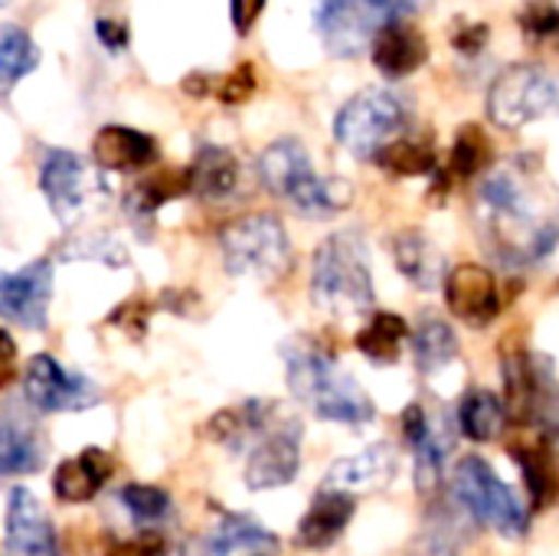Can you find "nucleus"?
I'll return each instance as SVG.
<instances>
[{
  "instance_id": "f257e3e1",
  "label": "nucleus",
  "mask_w": 559,
  "mask_h": 556,
  "mask_svg": "<svg viewBox=\"0 0 559 556\" xmlns=\"http://www.w3.org/2000/svg\"><path fill=\"white\" fill-rule=\"evenodd\" d=\"M285 354V377L295 400H301L314 416L344 426H364L373 419V403L364 387L344 374L331 354H324L311 341H288Z\"/></svg>"
},
{
  "instance_id": "f03ea898",
  "label": "nucleus",
  "mask_w": 559,
  "mask_h": 556,
  "mask_svg": "<svg viewBox=\"0 0 559 556\" xmlns=\"http://www.w3.org/2000/svg\"><path fill=\"white\" fill-rule=\"evenodd\" d=\"M259 177L275 197L288 200L298 213L314 216V220L334 216V213L347 210L354 200V187L347 180L318 177L305 144L295 138H282L262 151Z\"/></svg>"
},
{
  "instance_id": "7ed1b4c3",
  "label": "nucleus",
  "mask_w": 559,
  "mask_h": 556,
  "mask_svg": "<svg viewBox=\"0 0 559 556\" xmlns=\"http://www.w3.org/2000/svg\"><path fill=\"white\" fill-rule=\"evenodd\" d=\"M311 298L321 311L337 318H354L373 305L370 256L357 233L328 236L311 265Z\"/></svg>"
},
{
  "instance_id": "20e7f679",
  "label": "nucleus",
  "mask_w": 559,
  "mask_h": 556,
  "mask_svg": "<svg viewBox=\"0 0 559 556\" xmlns=\"http://www.w3.org/2000/svg\"><path fill=\"white\" fill-rule=\"evenodd\" d=\"M226 272L252 282H275L292 265V242L278 216L249 213L229 223L219 236Z\"/></svg>"
},
{
  "instance_id": "39448f33",
  "label": "nucleus",
  "mask_w": 559,
  "mask_h": 556,
  "mask_svg": "<svg viewBox=\"0 0 559 556\" xmlns=\"http://www.w3.org/2000/svg\"><path fill=\"white\" fill-rule=\"evenodd\" d=\"M429 0H318V26L331 52L357 56L370 39Z\"/></svg>"
},
{
  "instance_id": "423d86ee",
  "label": "nucleus",
  "mask_w": 559,
  "mask_h": 556,
  "mask_svg": "<svg viewBox=\"0 0 559 556\" xmlns=\"http://www.w3.org/2000/svg\"><path fill=\"white\" fill-rule=\"evenodd\" d=\"M455 498L468 508V514L478 524L495 528L501 537H524L527 534V511H524V505L495 475V469L485 459L468 456V459L459 462Z\"/></svg>"
},
{
  "instance_id": "0eeeda50",
  "label": "nucleus",
  "mask_w": 559,
  "mask_h": 556,
  "mask_svg": "<svg viewBox=\"0 0 559 556\" xmlns=\"http://www.w3.org/2000/svg\"><path fill=\"white\" fill-rule=\"evenodd\" d=\"M39 187L52 216L62 226H75L85 213H92L108 197V184L102 180V174H95L79 154L62 147H52L43 157Z\"/></svg>"
},
{
  "instance_id": "6e6552de",
  "label": "nucleus",
  "mask_w": 559,
  "mask_h": 556,
  "mask_svg": "<svg viewBox=\"0 0 559 556\" xmlns=\"http://www.w3.org/2000/svg\"><path fill=\"white\" fill-rule=\"evenodd\" d=\"M403 125H406V108L396 95L360 92L337 111L334 138L354 157H377Z\"/></svg>"
},
{
  "instance_id": "1a4fd4ad",
  "label": "nucleus",
  "mask_w": 559,
  "mask_h": 556,
  "mask_svg": "<svg viewBox=\"0 0 559 556\" xmlns=\"http://www.w3.org/2000/svg\"><path fill=\"white\" fill-rule=\"evenodd\" d=\"M559 108V88L534 66L504 69L488 92V115L498 128H524Z\"/></svg>"
},
{
  "instance_id": "9d476101",
  "label": "nucleus",
  "mask_w": 559,
  "mask_h": 556,
  "mask_svg": "<svg viewBox=\"0 0 559 556\" xmlns=\"http://www.w3.org/2000/svg\"><path fill=\"white\" fill-rule=\"evenodd\" d=\"M23 397L39 413H79L102 400L98 387L85 374L59 364L49 354H36L26 360Z\"/></svg>"
},
{
  "instance_id": "9b49d317",
  "label": "nucleus",
  "mask_w": 559,
  "mask_h": 556,
  "mask_svg": "<svg viewBox=\"0 0 559 556\" xmlns=\"http://www.w3.org/2000/svg\"><path fill=\"white\" fill-rule=\"evenodd\" d=\"M301 465V426L298 419H285L275 413V419L265 426V433L252 442L249 462H246V485L252 492H269L292 485Z\"/></svg>"
},
{
  "instance_id": "f8f14e48",
  "label": "nucleus",
  "mask_w": 559,
  "mask_h": 556,
  "mask_svg": "<svg viewBox=\"0 0 559 556\" xmlns=\"http://www.w3.org/2000/svg\"><path fill=\"white\" fill-rule=\"evenodd\" d=\"M52 301V262L36 259L16 272H0V318L26 331H43Z\"/></svg>"
},
{
  "instance_id": "ddd939ff",
  "label": "nucleus",
  "mask_w": 559,
  "mask_h": 556,
  "mask_svg": "<svg viewBox=\"0 0 559 556\" xmlns=\"http://www.w3.org/2000/svg\"><path fill=\"white\" fill-rule=\"evenodd\" d=\"M445 301H449V311L472 328L491 324L501 311V292H498L495 275L475 262L455 265L445 275Z\"/></svg>"
},
{
  "instance_id": "4468645a",
  "label": "nucleus",
  "mask_w": 559,
  "mask_h": 556,
  "mask_svg": "<svg viewBox=\"0 0 559 556\" xmlns=\"http://www.w3.org/2000/svg\"><path fill=\"white\" fill-rule=\"evenodd\" d=\"M7 551L13 556H59L56 528L26 488H13L7 501Z\"/></svg>"
},
{
  "instance_id": "2eb2a0df",
  "label": "nucleus",
  "mask_w": 559,
  "mask_h": 556,
  "mask_svg": "<svg viewBox=\"0 0 559 556\" xmlns=\"http://www.w3.org/2000/svg\"><path fill=\"white\" fill-rule=\"evenodd\" d=\"M393 472H396V452L390 446H370L360 456L334 462L331 472H328L324 488L328 492H344V495L377 492V488L393 482Z\"/></svg>"
},
{
  "instance_id": "dca6fc26",
  "label": "nucleus",
  "mask_w": 559,
  "mask_h": 556,
  "mask_svg": "<svg viewBox=\"0 0 559 556\" xmlns=\"http://www.w3.org/2000/svg\"><path fill=\"white\" fill-rule=\"evenodd\" d=\"M370 52H373V62L383 75L390 79H403L409 72H416L426 59H429V46H426V36L400 20V23H390L383 26L373 39H370Z\"/></svg>"
},
{
  "instance_id": "f3484780",
  "label": "nucleus",
  "mask_w": 559,
  "mask_h": 556,
  "mask_svg": "<svg viewBox=\"0 0 559 556\" xmlns=\"http://www.w3.org/2000/svg\"><path fill=\"white\" fill-rule=\"evenodd\" d=\"M108 478H111V459L92 446V449L59 462V469L52 475V492L62 505H85L105 488Z\"/></svg>"
},
{
  "instance_id": "a211bd4d",
  "label": "nucleus",
  "mask_w": 559,
  "mask_h": 556,
  "mask_svg": "<svg viewBox=\"0 0 559 556\" xmlns=\"http://www.w3.org/2000/svg\"><path fill=\"white\" fill-rule=\"evenodd\" d=\"M357 511V501L354 495H344V492H318V498L311 501L308 514L301 518L298 524V544L308 547V551H324L331 547L350 524Z\"/></svg>"
},
{
  "instance_id": "6ab92c4d",
  "label": "nucleus",
  "mask_w": 559,
  "mask_h": 556,
  "mask_svg": "<svg viewBox=\"0 0 559 556\" xmlns=\"http://www.w3.org/2000/svg\"><path fill=\"white\" fill-rule=\"evenodd\" d=\"M92 157L102 170H134L157 157V141L124 125H105L92 141Z\"/></svg>"
},
{
  "instance_id": "aec40b11",
  "label": "nucleus",
  "mask_w": 559,
  "mask_h": 556,
  "mask_svg": "<svg viewBox=\"0 0 559 556\" xmlns=\"http://www.w3.org/2000/svg\"><path fill=\"white\" fill-rule=\"evenodd\" d=\"M527 482V492L534 498V508H547L559 498V456L550 449V442L544 436L534 439H518L508 449Z\"/></svg>"
},
{
  "instance_id": "412c9836",
  "label": "nucleus",
  "mask_w": 559,
  "mask_h": 556,
  "mask_svg": "<svg viewBox=\"0 0 559 556\" xmlns=\"http://www.w3.org/2000/svg\"><path fill=\"white\" fill-rule=\"evenodd\" d=\"M275 413H278L275 403L246 400V403H239V406H229V410L216 413V416L210 419L206 433H210L213 442H219V446H226V449L236 452V449L252 446V442L265 433V426L275 419Z\"/></svg>"
},
{
  "instance_id": "4be33fe9",
  "label": "nucleus",
  "mask_w": 559,
  "mask_h": 556,
  "mask_svg": "<svg viewBox=\"0 0 559 556\" xmlns=\"http://www.w3.org/2000/svg\"><path fill=\"white\" fill-rule=\"evenodd\" d=\"M190 170V190L203 200H223L236 190L239 184V161L233 151L206 144L200 147V154L193 157Z\"/></svg>"
},
{
  "instance_id": "5701e85b",
  "label": "nucleus",
  "mask_w": 559,
  "mask_h": 556,
  "mask_svg": "<svg viewBox=\"0 0 559 556\" xmlns=\"http://www.w3.org/2000/svg\"><path fill=\"white\" fill-rule=\"evenodd\" d=\"M409 338V328L400 315L380 311L370 318V324L357 334V351L370 357L373 364H396L403 354V341Z\"/></svg>"
},
{
  "instance_id": "b1692460",
  "label": "nucleus",
  "mask_w": 559,
  "mask_h": 556,
  "mask_svg": "<svg viewBox=\"0 0 559 556\" xmlns=\"http://www.w3.org/2000/svg\"><path fill=\"white\" fill-rule=\"evenodd\" d=\"M39 465H43V449L36 433L16 419H0V478L29 475Z\"/></svg>"
},
{
  "instance_id": "393cba45",
  "label": "nucleus",
  "mask_w": 559,
  "mask_h": 556,
  "mask_svg": "<svg viewBox=\"0 0 559 556\" xmlns=\"http://www.w3.org/2000/svg\"><path fill=\"white\" fill-rule=\"evenodd\" d=\"M39 62V49L33 36L13 23L0 26V95H10L13 85L29 75Z\"/></svg>"
},
{
  "instance_id": "a878e982",
  "label": "nucleus",
  "mask_w": 559,
  "mask_h": 556,
  "mask_svg": "<svg viewBox=\"0 0 559 556\" xmlns=\"http://www.w3.org/2000/svg\"><path fill=\"white\" fill-rule=\"evenodd\" d=\"M459 426L472 442H491L504 429V403L488 390H472L459 406Z\"/></svg>"
},
{
  "instance_id": "bb28decb",
  "label": "nucleus",
  "mask_w": 559,
  "mask_h": 556,
  "mask_svg": "<svg viewBox=\"0 0 559 556\" xmlns=\"http://www.w3.org/2000/svg\"><path fill=\"white\" fill-rule=\"evenodd\" d=\"M413 354H416V364L423 374H436L442 370L445 364L455 360L459 354V341L452 334V328L439 318H426L413 338Z\"/></svg>"
},
{
  "instance_id": "cd10ccee",
  "label": "nucleus",
  "mask_w": 559,
  "mask_h": 556,
  "mask_svg": "<svg viewBox=\"0 0 559 556\" xmlns=\"http://www.w3.org/2000/svg\"><path fill=\"white\" fill-rule=\"evenodd\" d=\"M190 190V170H164L154 174L147 180H141L131 193H128V213L134 216H151L157 213L167 200L180 197Z\"/></svg>"
},
{
  "instance_id": "c85d7f7f",
  "label": "nucleus",
  "mask_w": 559,
  "mask_h": 556,
  "mask_svg": "<svg viewBox=\"0 0 559 556\" xmlns=\"http://www.w3.org/2000/svg\"><path fill=\"white\" fill-rule=\"evenodd\" d=\"M396 262L400 272L406 279H413L416 285L429 288L442 279V265H439V252L429 249V242L419 233H406L396 239Z\"/></svg>"
},
{
  "instance_id": "c756f323",
  "label": "nucleus",
  "mask_w": 559,
  "mask_h": 556,
  "mask_svg": "<svg viewBox=\"0 0 559 556\" xmlns=\"http://www.w3.org/2000/svg\"><path fill=\"white\" fill-rule=\"evenodd\" d=\"M377 164H383L400 177H419L436 167V151L429 141H390L377 154Z\"/></svg>"
},
{
  "instance_id": "7c9ffc66",
  "label": "nucleus",
  "mask_w": 559,
  "mask_h": 556,
  "mask_svg": "<svg viewBox=\"0 0 559 556\" xmlns=\"http://www.w3.org/2000/svg\"><path fill=\"white\" fill-rule=\"evenodd\" d=\"M491 161V141L478 125H465L455 138L452 147V174L455 177H475L478 170H485Z\"/></svg>"
},
{
  "instance_id": "2f4dec72",
  "label": "nucleus",
  "mask_w": 559,
  "mask_h": 556,
  "mask_svg": "<svg viewBox=\"0 0 559 556\" xmlns=\"http://www.w3.org/2000/svg\"><path fill=\"white\" fill-rule=\"evenodd\" d=\"M121 505L138 524H157L170 511V495L154 485H128L121 492Z\"/></svg>"
},
{
  "instance_id": "473e14b6",
  "label": "nucleus",
  "mask_w": 559,
  "mask_h": 556,
  "mask_svg": "<svg viewBox=\"0 0 559 556\" xmlns=\"http://www.w3.org/2000/svg\"><path fill=\"white\" fill-rule=\"evenodd\" d=\"M62 259H95V262L118 269V265H124V249L111 236H82L62 249Z\"/></svg>"
},
{
  "instance_id": "72a5a7b5",
  "label": "nucleus",
  "mask_w": 559,
  "mask_h": 556,
  "mask_svg": "<svg viewBox=\"0 0 559 556\" xmlns=\"http://www.w3.org/2000/svg\"><path fill=\"white\" fill-rule=\"evenodd\" d=\"M521 26L534 43H547V46L559 49V7H531V10H524Z\"/></svg>"
},
{
  "instance_id": "f704fd0d",
  "label": "nucleus",
  "mask_w": 559,
  "mask_h": 556,
  "mask_svg": "<svg viewBox=\"0 0 559 556\" xmlns=\"http://www.w3.org/2000/svg\"><path fill=\"white\" fill-rule=\"evenodd\" d=\"M213 92L226 102V105H239L255 92V69L249 62H242L236 72H229L226 79H216Z\"/></svg>"
},
{
  "instance_id": "c9c22d12",
  "label": "nucleus",
  "mask_w": 559,
  "mask_h": 556,
  "mask_svg": "<svg viewBox=\"0 0 559 556\" xmlns=\"http://www.w3.org/2000/svg\"><path fill=\"white\" fill-rule=\"evenodd\" d=\"M403 436L413 446V452L432 436V423H429V416H426V410L419 403L406 406V413H403Z\"/></svg>"
},
{
  "instance_id": "e433bc0d",
  "label": "nucleus",
  "mask_w": 559,
  "mask_h": 556,
  "mask_svg": "<svg viewBox=\"0 0 559 556\" xmlns=\"http://www.w3.org/2000/svg\"><path fill=\"white\" fill-rule=\"evenodd\" d=\"M108 556H164V541L157 534H141L128 544H118Z\"/></svg>"
},
{
  "instance_id": "4c0bfd02",
  "label": "nucleus",
  "mask_w": 559,
  "mask_h": 556,
  "mask_svg": "<svg viewBox=\"0 0 559 556\" xmlns=\"http://www.w3.org/2000/svg\"><path fill=\"white\" fill-rule=\"evenodd\" d=\"M262 7H265V0H233V26L239 33H249L252 23L259 20Z\"/></svg>"
},
{
  "instance_id": "58836bf2",
  "label": "nucleus",
  "mask_w": 559,
  "mask_h": 556,
  "mask_svg": "<svg viewBox=\"0 0 559 556\" xmlns=\"http://www.w3.org/2000/svg\"><path fill=\"white\" fill-rule=\"evenodd\" d=\"M95 33L108 49H124V43H128V26L121 20H98Z\"/></svg>"
},
{
  "instance_id": "ea45409f",
  "label": "nucleus",
  "mask_w": 559,
  "mask_h": 556,
  "mask_svg": "<svg viewBox=\"0 0 559 556\" xmlns=\"http://www.w3.org/2000/svg\"><path fill=\"white\" fill-rule=\"evenodd\" d=\"M13 364H16V344H13V338L0 328V387L13 377Z\"/></svg>"
},
{
  "instance_id": "a19ab883",
  "label": "nucleus",
  "mask_w": 559,
  "mask_h": 556,
  "mask_svg": "<svg viewBox=\"0 0 559 556\" xmlns=\"http://www.w3.org/2000/svg\"><path fill=\"white\" fill-rule=\"evenodd\" d=\"M485 39H488V26L475 23V26H468L465 33H459V36H455V46L472 52V49H481V43H485Z\"/></svg>"
},
{
  "instance_id": "79ce46f5",
  "label": "nucleus",
  "mask_w": 559,
  "mask_h": 556,
  "mask_svg": "<svg viewBox=\"0 0 559 556\" xmlns=\"http://www.w3.org/2000/svg\"><path fill=\"white\" fill-rule=\"evenodd\" d=\"M7 3H10V0H0V7H7Z\"/></svg>"
}]
</instances>
